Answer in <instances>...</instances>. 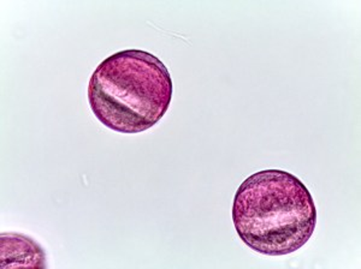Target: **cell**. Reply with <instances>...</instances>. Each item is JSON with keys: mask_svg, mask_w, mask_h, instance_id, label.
Returning a JSON list of instances; mask_svg holds the SVG:
<instances>
[{"mask_svg": "<svg viewBox=\"0 0 361 269\" xmlns=\"http://www.w3.org/2000/svg\"><path fill=\"white\" fill-rule=\"evenodd\" d=\"M173 94L168 68L141 49H124L102 61L90 76L87 92L95 118L126 134L157 125L166 115Z\"/></svg>", "mask_w": 361, "mask_h": 269, "instance_id": "7a4b0ae2", "label": "cell"}, {"mask_svg": "<svg viewBox=\"0 0 361 269\" xmlns=\"http://www.w3.org/2000/svg\"><path fill=\"white\" fill-rule=\"evenodd\" d=\"M0 241L1 268H45L44 249L30 237L20 233H1Z\"/></svg>", "mask_w": 361, "mask_h": 269, "instance_id": "3957f363", "label": "cell"}, {"mask_svg": "<svg viewBox=\"0 0 361 269\" xmlns=\"http://www.w3.org/2000/svg\"><path fill=\"white\" fill-rule=\"evenodd\" d=\"M233 221L240 239L265 256L295 253L317 226L311 192L289 172L265 170L243 180L235 194Z\"/></svg>", "mask_w": 361, "mask_h": 269, "instance_id": "6da1fadb", "label": "cell"}]
</instances>
